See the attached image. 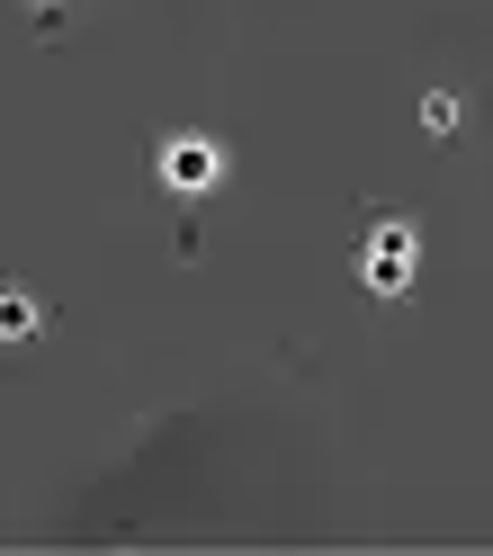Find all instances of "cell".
Segmentation results:
<instances>
[{"label":"cell","instance_id":"cell-1","mask_svg":"<svg viewBox=\"0 0 493 556\" xmlns=\"http://www.w3.org/2000/svg\"><path fill=\"white\" fill-rule=\"evenodd\" d=\"M377 288H404V233H377Z\"/></svg>","mask_w":493,"mask_h":556},{"label":"cell","instance_id":"cell-2","mask_svg":"<svg viewBox=\"0 0 493 556\" xmlns=\"http://www.w3.org/2000/svg\"><path fill=\"white\" fill-rule=\"evenodd\" d=\"M170 180H180V189H198V180H216V153H198V144H189V153H170Z\"/></svg>","mask_w":493,"mask_h":556},{"label":"cell","instance_id":"cell-3","mask_svg":"<svg viewBox=\"0 0 493 556\" xmlns=\"http://www.w3.org/2000/svg\"><path fill=\"white\" fill-rule=\"evenodd\" d=\"M37 315H27V296H0V332H27Z\"/></svg>","mask_w":493,"mask_h":556}]
</instances>
